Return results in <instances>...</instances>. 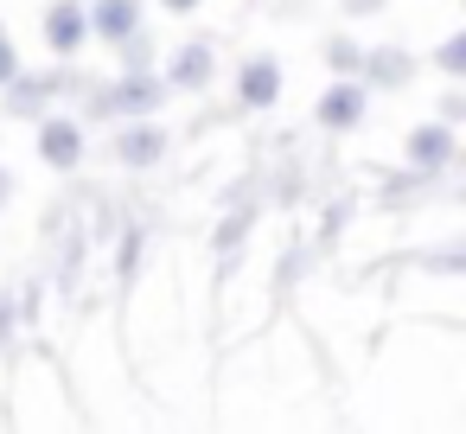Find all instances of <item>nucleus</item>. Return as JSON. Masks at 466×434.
Segmentation results:
<instances>
[{
  "label": "nucleus",
  "mask_w": 466,
  "mask_h": 434,
  "mask_svg": "<svg viewBox=\"0 0 466 434\" xmlns=\"http://www.w3.org/2000/svg\"><path fill=\"white\" fill-rule=\"evenodd\" d=\"M167 7H179V14H186V7H198V0H167Z\"/></svg>",
  "instance_id": "nucleus-12"
},
{
  "label": "nucleus",
  "mask_w": 466,
  "mask_h": 434,
  "mask_svg": "<svg viewBox=\"0 0 466 434\" xmlns=\"http://www.w3.org/2000/svg\"><path fill=\"white\" fill-rule=\"evenodd\" d=\"M160 147H167V141H160V135H154V128H128V135H122V147H116V154H122V160H128V167H147V160H160Z\"/></svg>",
  "instance_id": "nucleus-7"
},
{
  "label": "nucleus",
  "mask_w": 466,
  "mask_h": 434,
  "mask_svg": "<svg viewBox=\"0 0 466 434\" xmlns=\"http://www.w3.org/2000/svg\"><path fill=\"white\" fill-rule=\"evenodd\" d=\"M275 90H281V71H275L268 58H256V65L243 71V103H275Z\"/></svg>",
  "instance_id": "nucleus-6"
},
{
  "label": "nucleus",
  "mask_w": 466,
  "mask_h": 434,
  "mask_svg": "<svg viewBox=\"0 0 466 434\" xmlns=\"http://www.w3.org/2000/svg\"><path fill=\"white\" fill-rule=\"evenodd\" d=\"M205 71H211V45H186V52H179V65H173V77H179V84H205Z\"/></svg>",
  "instance_id": "nucleus-9"
},
{
  "label": "nucleus",
  "mask_w": 466,
  "mask_h": 434,
  "mask_svg": "<svg viewBox=\"0 0 466 434\" xmlns=\"http://www.w3.org/2000/svg\"><path fill=\"white\" fill-rule=\"evenodd\" d=\"M14 71H20V58H14V45H7V39H0V84H7Z\"/></svg>",
  "instance_id": "nucleus-10"
},
{
  "label": "nucleus",
  "mask_w": 466,
  "mask_h": 434,
  "mask_svg": "<svg viewBox=\"0 0 466 434\" xmlns=\"http://www.w3.org/2000/svg\"><path fill=\"white\" fill-rule=\"evenodd\" d=\"M167 90H160V77H128L116 96H103V116H135V109H154Z\"/></svg>",
  "instance_id": "nucleus-1"
},
{
  "label": "nucleus",
  "mask_w": 466,
  "mask_h": 434,
  "mask_svg": "<svg viewBox=\"0 0 466 434\" xmlns=\"http://www.w3.org/2000/svg\"><path fill=\"white\" fill-rule=\"evenodd\" d=\"M345 7H351V14H358V7H377V0H345Z\"/></svg>",
  "instance_id": "nucleus-11"
},
{
  "label": "nucleus",
  "mask_w": 466,
  "mask_h": 434,
  "mask_svg": "<svg viewBox=\"0 0 466 434\" xmlns=\"http://www.w3.org/2000/svg\"><path fill=\"white\" fill-rule=\"evenodd\" d=\"M358 116H364V84H339V90L319 103V122H326V128H351Z\"/></svg>",
  "instance_id": "nucleus-2"
},
{
  "label": "nucleus",
  "mask_w": 466,
  "mask_h": 434,
  "mask_svg": "<svg viewBox=\"0 0 466 434\" xmlns=\"http://www.w3.org/2000/svg\"><path fill=\"white\" fill-rule=\"evenodd\" d=\"M135 20H141L135 0H103V7H96V33L103 39H135Z\"/></svg>",
  "instance_id": "nucleus-4"
},
{
  "label": "nucleus",
  "mask_w": 466,
  "mask_h": 434,
  "mask_svg": "<svg viewBox=\"0 0 466 434\" xmlns=\"http://www.w3.org/2000/svg\"><path fill=\"white\" fill-rule=\"evenodd\" d=\"M46 39H52V52H77V45H84V14H77V7H52Z\"/></svg>",
  "instance_id": "nucleus-5"
},
{
  "label": "nucleus",
  "mask_w": 466,
  "mask_h": 434,
  "mask_svg": "<svg viewBox=\"0 0 466 434\" xmlns=\"http://www.w3.org/2000/svg\"><path fill=\"white\" fill-rule=\"evenodd\" d=\"M39 154H46L52 167H77V154H84V135H77L71 122H46V135H39Z\"/></svg>",
  "instance_id": "nucleus-3"
},
{
  "label": "nucleus",
  "mask_w": 466,
  "mask_h": 434,
  "mask_svg": "<svg viewBox=\"0 0 466 434\" xmlns=\"http://www.w3.org/2000/svg\"><path fill=\"white\" fill-rule=\"evenodd\" d=\"M447 154H453V141H447V128H421V135L409 141V160H415V167H441Z\"/></svg>",
  "instance_id": "nucleus-8"
}]
</instances>
